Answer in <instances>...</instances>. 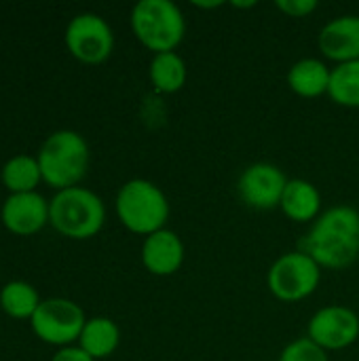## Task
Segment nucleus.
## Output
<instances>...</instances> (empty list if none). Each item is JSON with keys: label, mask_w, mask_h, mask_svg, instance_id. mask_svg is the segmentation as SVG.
Wrapping results in <instances>:
<instances>
[{"label": "nucleus", "mask_w": 359, "mask_h": 361, "mask_svg": "<svg viewBox=\"0 0 359 361\" xmlns=\"http://www.w3.org/2000/svg\"><path fill=\"white\" fill-rule=\"evenodd\" d=\"M298 250L311 256L322 269L345 271L359 258V212L351 205H336L311 224Z\"/></svg>", "instance_id": "f257e3e1"}, {"label": "nucleus", "mask_w": 359, "mask_h": 361, "mask_svg": "<svg viewBox=\"0 0 359 361\" xmlns=\"http://www.w3.org/2000/svg\"><path fill=\"white\" fill-rule=\"evenodd\" d=\"M36 159L42 182L55 190H66L83 182L89 169L91 152L87 140L78 131L59 129L42 142Z\"/></svg>", "instance_id": "f03ea898"}, {"label": "nucleus", "mask_w": 359, "mask_h": 361, "mask_svg": "<svg viewBox=\"0 0 359 361\" xmlns=\"http://www.w3.org/2000/svg\"><path fill=\"white\" fill-rule=\"evenodd\" d=\"M49 224L68 239L85 241L106 224V205L99 195L85 186L57 190L49 201Z\"/></svg>", "instance_id": "7ed1b4c3"}, {"label": "nucleus", "mask_w": 359, "mask_h": 361, "mask_svg": "<svg viewBox=\"0 0 359 361\" xmlns=\"http://www.w3.org/2000/svg\"><path fill=\"white\" fill-rule=\"evenodd\" d=\"M114 209L121 224L144 239L163 231L171 214L167 195L154 182L144 178H133L118 188Z\"/></svg>", "instance_id": "20e7f679"}, {"label": "nucleus", "mask_w": 359, "mask_h": 361, "mask_svg": "<svg viewBox=\"0 0 359 361\" xmlns=\"http://www.w3.org/2000/svg\"><path fill=\"white\" fill-rule=\"evenodd\" d=\"M129 23L133 36L154 55L176 51L186 36V17L171 0H140Z\"/></svg>", "instance_id": "39448f33"}, {"label": "nucleus", "mask_w": 359, "mask_h": 361, "mask_svg": "<svg viewBox=\"0 0 359 361\" xmlns=\"http://www.w3.org/2000/svg\"><path fill=\"white\" fill-rule=\"evenodd\" d=\"M322 271L324 269L305 252H286L271 264L267 288L279 302H300L317 292Z\"/></svg>", "instance_id": "423d86ee"}, {"label": "nucleus", "mask_w": 359, "mask_h": 361, "mask_svg": "<svg viewBox=\"0 0 359 361\" xmlns=\"http://www.w3.org/2000/svg\"><path fill=\"white\" fill-rule=\"evenodd\" d=\"M85 324V311L68 298H44L30 319L32 332L42 343L59 349L78 343Z\"/></svg>", "instance_id": "0eeeda50"}, {"label": "nucleus", "mask_w": 359, "mask_h": 361, "mask_svg": "<svg viewBox=\"0 0 359 361\" xmlns=\"http://www.w3.org/2000/svg\"><path fill=\"white\" fill-rule=\"evenodd\" d=\"M63 40L70 55L87 66L104 63L114 51V32L97 13H78L72 17Z\"/></svg>", "instance_id": "6e6552de"}, {"label": "nucleus", "mask_w": 359, "mask_h": 361, "mask_svg": "<svg viewBox=\"0 0 359 361\" xmlns=\"http://www.w3.org/2000/svg\"><path fill=\"white\" fill-rule=\"evenodd\" d=\"M307 338L326 353L343 351L359 338V315L345 305H328L313 313L307 326Z\"/></svg>", "instance_id": "1a4fd4ad"}, {"label": "nucleus", "mask_w": 359, "mask_h": 361, "mask_svg": "<svg viewBox=\"0 0 359 361\" xmlns=\"http://www.w3.org/2000/svg\"><path fill=\"white\" fill-rule=\"evenodd\" d=\"M288 186V176L273 163L260 161L248 165L237 180L239 199L258 212H269L279 207L284 190Z\"/></svg>", "instance_id": "9d476101"}, {"label": "nucleus", "mask_w": 359, "mask_h": 361, "mask_svg": "<svg viewBox=\"0 0 359 361\" xmlns=\"http://www.w3.org/2000/svg\"><path fill=\"white\" fill-rule=\"evenodd\" d=\"M0 218L4 228L13 235H36L49 224V201L40 192L8 195L2 203Z\"/></svg>", "instance_id": "9b49d317"}, {"label": "nucleus", "mask_w": 359, "mask_h": 361, "mask_svg": "<svg viewBox=\"0 0 359 361\" xmlns=\"http://www.w3.org/2000/svg\"><path fill=\"white\" fill-rule=\"evenodd\" d=\"M186 258L184 241L176 231L163 228L152 233L142 243V264L154 277H171L176 275Z\"/></svg>", "instance_id": "f8f14e48"}, {"label": "nucleus", "mask_w": 359, "mask_h": 361, "mask_svg": "<svg viewBox=\"0 0 359 361\" xmlns=\"http://www.w3.org/2000/svg\"><path fill=\"white\" fill-rule=\"evenodd\" d=\"M317 47L330 61L349 63L359 59V15H341L328 21L320 36Z\"/></svg>", "instance_id": "ddd939ff"}, {"label": "nucleus", "mask_w": 359, "mask_h": 361, "mask_svg": "<svg viewBox=\"0 0 359 361\" xmlns=\"http://www.w3.org/2000/svg\"><path fill=\"white\" fill-rule=\"evenodd\" d=\"M279 209L296 224H313L322 216V192L313 182L292 178L288 180Z\"/></svg>", "instance_id": "4468645a"}, {"label": "nucleus", "mask_w": 359, "mask_h": 361, "mask_svg": "<svg viewBox=\"0 0 359 361\" xmlns=\"http://www.w3.org/2000/svg\"><path fill=\"white\" fill-rule=\"evenodd\" d=\"M330 74L332 68L324 59L317 57H303L298 59L288 72V87L294 95L305 99H317L328 95L330 89Z\"/></svg>", "instance_id": "2eb2a0df"}, {"label": "nucleus", "mask_w": 359, "mask_h": 361, "mask_svg": "<svg viewBox=\"0 0 359 361\" xmlns=\"http://www.w3.org/2000/svg\"><path fill=\"white\" fill-rule=\"evenodd\" d=\"M148 78L157 93L174 95L184 89L188 80V66L182 55L176 51L171 53H157L148 66Z\"/></svg>", "instance_id": "dca6fc26"}, {"label": "nucleus", "mask_w": 359, "mask_h": 361, "mask_svg": "<svg viewBox=\"0 0 359 361\" xmlns=\"http://www.w3.org/2000/svg\"><path fill=\"white\" fill-rule=\"evenodd\" d=\"M76 345L95 361L106 360L121 345V328L110 317H91L87 319Z\"/></svg>", "instance_id": "f3484780"}, {"label": "nucleus", "mask_w": 359, "mask_h": 361, "mask_svg": "<svg viewBox=\"0 0 359 361\" xmlns=\"http://www.w3.org/2000/svg\"><path fill=\"white\" fill-rule=\"evenodd\" d=\"M2 184L8 188L11 195L19 192H36L38 184L42 182L40 165L36 157L30 154H15L11 157L0 171Z\"/></svg>", "instance_id": "a211bd4d"}, {"label": "nucleus", "mask_w": 359, "mask_h": 361, "mask_svg": "<svg viewBox=\"0 0 359 361\" xmlns=\"http://www.w3.org/2000/svg\"><path fill=\"white\" fill-rule=\"evenodd\" d=\"M42 298L38 290L21 279L8 281L0 290V307L13 319H32Z\"/></svg>", "instance_id": "6ab92c4d"}, {"label": "nucleus", "mask_w": 359, "mask_h": 361, "mask_svg": "<svg viewBox=\"0 0 359 361\" xmlns=\"http://www.w3.org/2000/svg\"><path fill=\"white\" fill-rule=\"evenodd\" d=\"M328 97L343 108H359V59L332 68Z\"/></svg>", "instance_id": "aec40b11"}, {"label": "nucleus", "mask_w": 359, "mask_h": 361, "mask_svg": "<svg viewBox=\"0 0 359 361\" xmlns=\"http://www.w3.org/2000/svg\"><path fill=\"white\" fill-rule=\"evenodd\" d=\"M279 361H330V357L322 347H317L313 341L303 336L284 347Z\"/></svg>", "instance_id": "412c9836"}, {"label": "nucleus", "mask_w": 359, "mask_h": 361, "mask_svg": "<svg viewBox=\"0 0 359 361\" xmlns=\"http://www.w3.org/2000/svg\"><path fill=\"white\" fill-rule=\"evenodd\" d=\"M275 6L284 15L294 17V19H300V17H309L317 8V2L315 0H279Z\"/></svg>", "instance_id": "4be33fe9"}, {"label": "nucleus", "mask_w": 359, "mask_h": 361, "mask_svg": "<svg viewBox=\"0 0 359 361\" xmlns=\"http://www.w3.org/2000/svg\"><path fill=\"white\" fill-rule=\"evenodd\" d=\"M51 361H95L91 355H87L78 345H72V347H63L59 349Z\"/></svg>", "instance_id": "5701e85b"}, {"label": "nucleus", "mask_w": 359, "mask_h": 361, "mask_svg": "<svg viewBox=\"0 0 359 361\" xmlns=\"http://www.w3.org/2000/svg\"><path fill=\"white\" fill-rule=\"evenodd\" d=\"M195 6L197 8H218V6H222V2L220 0H216V2H195Z\"/></svg>", "instance_id": "b1692460"}, {"label": "nucleus", "mask_w": 359, "mask_h": 361, "mask_svg": "<svg viewBox=\"0 0 359 361\" xmlns=\"http://www.w3.org/2000/svg\"><path fill=\"white\" fill-rule=\"evenodd\" d=\"M233 6L235 8H252V6H256V2L252 0V2H233Z\"/></svg>", "instance_id": "393cba45"}]
</instances>
